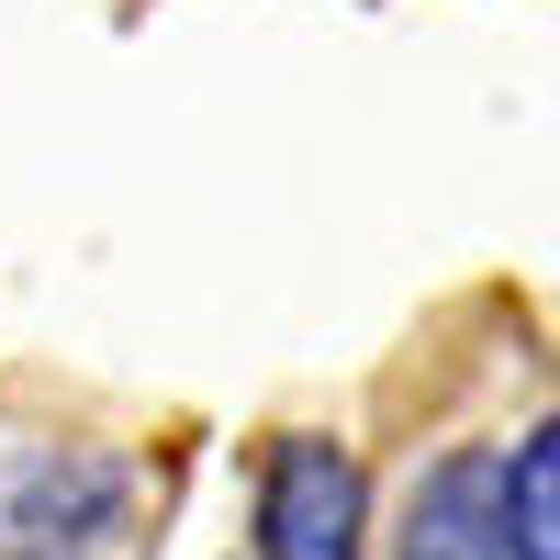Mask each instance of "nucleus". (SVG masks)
Listing matches in <instances>:
<instances>
[{"label":"nucleus","instance_id":"obj_2","mask_svg":"<svg viewBox=\"0 0 560 560\" xmlns=\"http://www.w3.org/2000/svg\"><path fill=\"white\" fill-rule=\"evenodd\" d=\"M179 459L68 393H0V560H147Z\"/></svg>","mask_w":560,"mask_h":560},{"label":"nucleus","instance_id":"obj_3","mask_svg":"<svg viewBox=\"0 0 560 560\" xmlns=\"http://www.w3.org/2000/svg\"><path fill=\"white\" fill-rule=\"evenodd\" d=\"M370 538V482L348 438H269L258 471V560H359Z\"/></svg>","mask_w":560,"mask_h":560},{"label":"nucleus","instance_id":"obj_1","mask_svg":"<svg viewBox=\"0 0 560 560\" xmlns=\"http://www.w3.org/2000/svg\"><path fill=\"white\" fill-rule=\"evenodd\" d=\"M370 538V560H560V438L527 325L404 438Z\"/></svg>","mask_w":560,"mask_h":560}]
</instances>
